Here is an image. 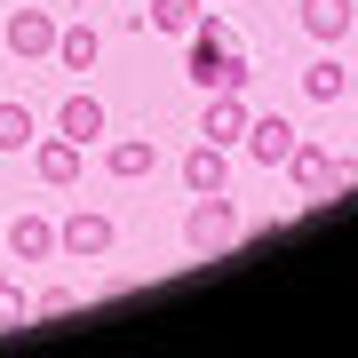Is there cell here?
I'll use <instances>...</instances> for the list:
<instances>
[{
	"label": "cell",
	"instance_id": "11",
	"mask_svg": "<svg viewBox=\"0 0 358 358\" xmlns=\"http://www.w3.org/2000/svg\"><path fill=\"white\" fill-rule=\"evenodd\" d=\"M350 16H358V0H303V32L319 40V48H334V40L350 32Z\"/></svg>",
	"mask_w": 358,
	"mask_h": 358
},
{
	"label": "cell",
	"instance_id": "21",
	"mask_svg": "<svg viewBox=\"0 0 358 358\" xmlns=\"http://www.w3.org/2000/svg\"><path fill=\"white\" fill-rule=\"evenodd\" d=\"M207 8H223V0H207Z\"/></svg>",
	"mask_w": 358,
	"mask_h": 358
},
{
	"label": "cell",
	"instance_id": "5",
	"mask_svg": "<svg viewBox=\"0 0 358 358\" xmlns=\"http://www.w3.org/2000/svg\"><path fill=\"white\" fill-rule=\"evenodd\" d=\"M247 120H255V112H247V88H207V112H199V136L207 143L231 152V143L247 136Z\"/></svg>",
	"mask_w": 358,
	"mask_h": 358
},
{
	"label": "cell",
	"instance_id": "20",
	"mask_svg": "<svg viewBox=\"0 0 358 358\" xmlns=\"http://www.w3.org/2000/svg\"><path fill=\"white\" fill-rule=\"evenodd\" d=\"M350 96H358V72H350Z\"/></svg>",
	"mask_w": 358,
	"mask_h": 358
},
{
	"label": "cell",
	"instance_id": "16",
	"mask_svg": "<svg viewBox=\"0 0 358 358\" xmlns=\"http://www.w3.org/2000/svg\"><path fill=\"white\" fill-rule=\"evenodd\" d=\"M207 16V0H152V32H176V40H192V24Z\"/></svg>",
	"mask_w": 358,
	"mask_h": 358
},
{
	"label": "cell",
	"instance_id": "13",
	"mask_svg": "<svg viewBox=\"0 0 358 358\" xmlns=\"http://www.w3.org/2000/svg\"><path fill=\"white\" fill-rule=\"evenodd\" d=\"M8 255H16V263H48V255H56V223H48V215H16V223H8Z\"/></svg>",
	"mask_w": 358,
	"mask_h": 358
},
{
	"label": "cell",
	"instance_id": "17",
	"mask_svg": "<svg viewBox=\"0 0 358 358\" xmlns=\"http://www.w3.org/2000/svg\"><path fill=\"white\" fill-rule=\"evenodd\" d=\"M40 128H32V103H0V152H24Z\"/></svg>",
	"mask_w": 358,
	"mask_h": 358
},
{
	"label": "cell",
	"instance_id": "6",
	"mask_svg": "<svg viewBox=\"0 0 358 358\" xmlns=\"http://www.w3.org/2000/svg\"><path fill=\"white\" fill-rule=\"evenodd\" d=\"M247 159H255V167H287V152H294V143H303V128H294V120H279V112H263V120H247Z\"/></svg>",
	"mask_w": 358,
	"mask_h": 358
},
{
	"label": "cell",
	"instance_id": "12",
	"mask_svg": "<svg viewBox=\"0 0 358 358\" xmlns=\"http://www.w3.org/2000/svg\"><path fill=\"white\" fill-rule=\"evenodd\" d=\"M103 167H112L120 183H143V176L159 167V143H152V136H120L112 152H103Z\"/></svg>",
	"mask_w": 358,
	"mask_h": 358
},
{
	"label": "cell",
	"instance_id": "4",
	"mask_svg": "<svg viewBox=\"0 0 358 358\" xmlns=\"http://www.w3.org/2000/svg\"><path fill=\"white\" fill-rule=\"evenodd\" d=\"M112 215H96V207H80V215L56 223V255H72V263H96V255H112Z\"/></svg>",
	"mask_w": 358,
	"mask_h": 358
},
{
	"label": "cell",
	"instance_id": "15",
	"mask_svg": "<svg viewBox=\"0 0 358 358\" xmlns=\"http://www.w3.org/2000/svg\"><path fill=\"white\" fill-rule=\"evenodd\" d=\"M343 88H350V72L334 64V56H319V64H303V96H310V103H343Z\"/></svg>",
	"mask_w": 358,
	"mask_h": 358
},
{
	"label": "cell",
	"instance_id": "9",
	"mask_svg": "<svg viewBox=\"0 0 358 358\" xmlns=\"http://www.w3.org/2000/svg\"><path fill=\"white\" fill-rule=\"evenodd\" d=\"M223 183H231V159H223V143H207V136H199L192 152H183V192L199 199V192H223Z\"/></svg>",
	"mask_w": 358,
	"mask_h": 358
},
{
	"label": "cell",
	"instance_id": "1",
	"mask_svg": "<svg viewBox=\"0 0 358 358\" xmlns=\"http://www.w3.org/2000/svg\"><path fill=\"white\" fill-rule=\"evenodd\" d=\"M199 80V88H247V48H239V32L223 24V16H199L192 24V64H183Z\"/></svg>",
	"mask_w": 358,
	"mask_h": 358
},
{
	"label": "cell",
	"instance_id": "7",
	"mask_svg": "<svg viewBox=\"0 0 358 358\" xmlns=\"http://www.w3.org/2000/svg\"><path fill=\"white\" fill-rule=\"evenodd\" d=\"M32 167L48 192H64V183H80V143L72 136H32Z\"/></svg>",
	"mask_w": 358,
	"mask_h": 358
},
{
	"label": "cell",
	"instance_id": "14",
	"mask_svg": "<svg viewBox=\"0 0 358 358\" xmlns=\"http://www.w3.org/2000/svg\"><path fill=\"white\" fill-rule=\"evenodd\" d=\"M96 56H103L96 24H56V64L64 72H96Z\"/></svg>",
	"mask_w": 358,
	"mask_h": 358
},
{
	"label": "cell",
	"instance_id": "8",
	"mask_svg": "<svg viewBox=\"0 0 358 358\" xmlns=\"http://www.w3.org/2000/svg\"><path fill=\"white\" fill-rule=\"evenodd\" d=\"M8 48L24 56V64L32 56H56V16L48 8H8Z\"/></svg>",
	"mask_w": 358,
	"mask_h": 358
},
{
	"label": "cell",
	"instance_id": "3",
	"mask_svg": "<svg viewBox=\"0 0 358 358\" xmlns=\"http://www.w3.org/2000/svg\"><path fill=\"white\" fill-rule=\"evenodd\" d=\"M231 239H239V215H231V199H223V192H199V199H192V215H183V247H192V255H223Z\"/></svg>",
	"mask_w": 358,
	"mask_h": 358
},
{
	"label": "cell",
	"instance_id": "18",
	"mask_svg": "<svg viewBox=\"0 0 358 358\" xmlns=\"http://www.w3.org/2000/svg\"><path fill=\"white\" fill-rule=\"evenodd\" d=\"M24 319H32V294L16 279H0V327H24Z\"/></svg>",
	"mask_w": 358,
	"mask_h": 358
},
{
	"label": "cell",
	"instance_id": "2",
	"mask_svg": "<svg viewBox=\"0 0 358 358\" xmlns=\"http://www.w3.org/2000/svg\"><path fill=\"white\" fill-rule=\"evenodd\" d=\"M287 176H294V192H303L310 207H319V199H343V192H350V167L334 159L327 143H294V152H287Z\"/></svg>",
	"mask_w": 358,
	"mask_h": 358
},
{
	"label": "cell",
	"instance_id": "19",
	"mask_svg": "<svg viewBox=\"0 0 358 358\" xmlns=\"http://www.w3.org/2000/svg\"><path fill=\"white\" fill-rule=\"evenodd\" d=\"M80 310V294L72 287H48V294H32V319H72Z\"/></svg>",
	"mask_w": 358,
	"mask_h": 358
},
{
	"label": "cell",
	"instance_id": "10",
	"mask_svg": "<svg viewBox=\"0 0 358 358\" xmlns=\"http://www.w3.org/2000/svg\"><path fill=\"white\" fill-rule=\"evenodd\" d=\"M56 136H72L80 152H88V143L103 136V103H96L88 88H80V96H64V103H56Z\"/></svg>",
	"mask_w": 358,
	"mask_h": 358
}]
</instances>
